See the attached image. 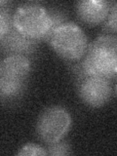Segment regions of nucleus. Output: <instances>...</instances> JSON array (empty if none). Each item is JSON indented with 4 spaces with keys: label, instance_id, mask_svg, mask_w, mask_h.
I'll list each match as a JSON object with an SVG mask.
<instances>
[{
    "label": "nucleus",
    "instance_id": "obj_2",
    "mask_svg": "<svg viewBox=\"0 0 117 156\" xmlns=\"http://www.w3.org/2000/svg\"><path fill=\"white\" fill-rule=\"evenodd\" d=\"M13 27L23 36L37 41H48L53 31L50 13L37 3L20 5L13 13Z\"/></svg>",
    "mask_w": 117,
    "mask_h": 156
},
{
    "label": "nucleus",
    "instance_id": "obj_3",
    "mask_svg": "<svg viewBox=\"0 0 117 156\" xmlns=\"http://www.w3.org/2000/svg\"><path fill=\"white\" fill-rule=\"evenodd\" d=\"M47 42L57 55L68 62L80 61L89 46L87 35L81 27L67 21L54 29Z\"/></svg>",
    "mask_w": 117,
    "mask_h": 156
},
{
    "label": "nucleus",
    "instance_id": "obj_5",
    "mask_svg": "<svg viewBox=\"0 0 117 156\" xmlns=\"http://www.w3.org/2000/svg\"><path fill=\"white\" fill-rule=\"evenodd\" d=\"M77 86L82 101L90 107H101L111 99L112 85L107 78L86 75L78 81Z\"/></svg>",
    "mask_w": 117,
    "mask_h": 156
},
{
    "label": "nucleus",
    "instance_id": "obj_14",
    "mask_svg": "<svg viewBox=\"0 0 117 156\" xmlns=\"http://www.w3.org/2000/svg\"><path fill=\"white\" fill-rule=\"evenodd\" d=\"M9 2L8 1H6V0H0V7L1 6H4V5H6V4H8Z\"/></svg>",
    "mask_w": 117,
    "mask_h": 156
},
{
    "label": "nucleus",
    "instance_id": "obj_8",
    "mask_svg": "<svg viewBox=\"0 0 117 156\" xmlns=\"http://www.w3.org/2000/svg\"><path fill=\"white\" fill-rule=\"evenodd\" d=\"M31 71V61L24 55H7L1 61V75L27 79Z\"/></svg>",
    "mask_w": 117,
    "mask_h": 156
},
{
    "label": "nucleus",
    "instance_id": "obj_4",
    "mask_svg": "<svg viewBox=\"0 0 117 156\" xmlns=\"http://www.w3.org/2000/svg\"><path fill=\"white\" fill-rule=\"evenodd\" d=\"M72 118L70 113L61 105H52L44 109L36 123V133L47 144L65 139L70 130Z\"/></svg>",
    "mask_w": 117,
    "mask_h": 156
},
{
    "label": "nucleus",
    "instance_id": "obj_11",
    "mask_svg": "<svg viewBox=\"0 0 117 156\" xmlns=\"http://www.w3.org/2000/svg\"><path fill=\"white\" fill-rule=\"evenodd\" d=\"M47 154L51 156H63L70 153V145L66 140H58L57 143L47 144Z\"/></svg>",
    "mask_w": 117,
    "mask_h": 156
},
{
    "label": "nucleus",
    "instance_id": "obj_9",
    "mask_svg": "<svg viewBox=\"0 0 117 156\" xmlns=\"http://www.w3.org/2000/svg\"><path fill=\"white\" fill-rule=\"evenodd\" d=\"M27 79L14 78L9 76H0V101H16L27 90Z\"/></svg>",
    "mask_w": 117,
    "mask_h": 156
},
{
    "label": "nucleus",
    "instance_id": "obj_10",
    "mask_svg": "<svg viewBox=\"0 0 117 156\" xmlns=\"http://www.w3.org/2000/svg\"><path fill=\"white\" fill-rule=\"evenodd\" d=\"M13 28V13L10 9L0 7V41Z\"/></svg>",
    "mask_w": 117,
    "mask_h": 156
},
{
    "label": "nucleus",
    "instance_id": "obj_13",
    "mask_svg": "<svg viewBox=\"0 0 117 156\" xmlns=\"http://www.w3.org/2000/svg\"><path fill=\"white\" fill-rule=\"evenodd\" d=\"M117 13H116V2L113 1L110 4V10L108 13V16H107L105 24V28L107 31H111L113 34L116 33V26H117Z\"/></svg>",
    "mask_w": 117,
    "mask_h": 156
},
{
    "label": "nucleus",
    "instance_id": "obj_6",
    "mask_svg": "<svg viewBox=\"0 0 117 156\" xmlns=\"http://www.w3.org/2000/svg\"><path fill=\"white\" fill-rule=\"evenodd\" d=\"M110 4L106 0H82L76 3L75 11L80 21L90 26H97L106 20Z\"/></svg>",
    "mask_w": 117,
    "mask_h": 156
},
{
    "label": "nucleus",
    "instance_id": "obj_12",
    "mask_svg": "<svg viewBox=\"0 0 117 156\" xmlns=\"http://www.w3.org/2000/svg\"><path fill=\"white\" fill-rule=\"evenodd\" d=\"M19 156H46V148L36 144H27L23 145L18 151Z\"/></svg>",
    "mask_w": 117,
    "mask_h": 156
},
{
    "label": "nucleus",
    "instance_id": "obj_15",
    "mask_svg": "<svg viewBox=\"0 0 117 156\" xmlns=\"http://www.w3.org/2000/svg\"><path fill=\"white\" fill-rule=\"evenodd\" d=\"M0 76H1V61H0Z\"/></svg>",
    "mask_w": 117,
    "mask_h": 156
},
{
    "label": "nucleus",
    "instance_id": "obj_1",
    "mask_svg": "<svg viewBox=\"0 0 117 156\" xmlns=\"http://www.w3.org/2000/svg\"><path fill=\"white\" fill-rule=\"evenodd\" d=\"M85 75L114 79L117 73V37L101 34L89 44L80 63Z\"/></svg>",
    "mask_w": 117,
    "mask_h": 156
},
{
    "label": "nucleus",
    "instance_id": "obj_7",
    "mask_svg": "<svg viewBox=\"0 0 117 156\" xmlns=\"http://www.w3.org/2000/svg\"><path fill=\"white\" fill-rule=\"evenodd\" d=\"M38 43L37 40L23 36L13 27L11 31L0 41V50L6 55H24L28 57L36 50Z\"/></svg>",
    "mask_w": 117,
    "mask_h": 156
}]
</instances>
